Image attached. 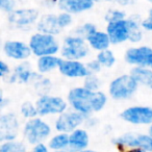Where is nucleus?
<instances>
[{
	"label": "nucleus",
	"mask_w": 152,
	"mask_h": 152,
	"mask_svg": "<svg viewBox=\"0 0 152 152\" xmlns=\"http://www.w3.org/2000/svg\"><path fill=\"white\" fill-rule=\"evenodd\" d=\"M105 32L110 38L112 45H121L128 42L130 27H129L127 18L120 21L110 22L106 24Z\"/></svg>",
	"instance_id": "4468645a"
},
{
	"label": "nucleus",
	"mask_w": 152,
	"mask_h": 152,
	"mask_svg": "<svg viewBox=\"0 0 152 152\" xmlns=\"http://www.w3.org/2000/svg\"><path fill=\"white\" fill-rule=\"evenodd\" d=\"M91 49L85 39L77 37L73 34H68L64 37L61 43L59 56L63 59L83 61L89 57Z\"/></svg>",
	"instance_id": "7ed1b4c3"
},
{
	"label": "nucleus",
	"mask_w": 152,
	"mask_h": 152,
	"mask_svg": "<svg viewBox=\"0 0 152 152\" xmlns=\"http://www.w3.org/2000/svg\"><path fill=\"white\" fill-rule=\"evenodd\" d=\"M17 9V0H0V12L10 14Z\"/></svg>",
	"instance_id": "72a5a7b5"
},
{
	"label": "nucleus",
	"mask_w": 152,
	"mask_h": 152,
	"mask_svg": "<svg viewBox=\"0 0 152 152\" xmlns=\"http://www.w3.org/2000/svg\"><path fill=\"white\" fill-rule=\"evenodd\" d=\"M93 97L94 92L89 91L83 86H79L69 90L66 100L69 108L83 115L85 117H88L93 115L92 110Z\"/></svg>",
	"instance_id": "39448f33"
},
{
	"label": "nucleus",
	"mask_w": 152,
	"mask_h": 152,
	"mask_svg": "<svg viewBox=\"0 0 152 152\" xmlns=\"http://www.w3.org/2000/svg\"><path fill=\"white\" fill-rule=\"evenodd\" d=\"M12 72L11 67L7 61L0 59V79L7 78L9 74Z\"/></svg>",
	"instance_id": "e433bc0d"
},
{
	"label": "nucleus",
	"mask_w": 152,
	"mask_h": 152,
	"mask_svg": "<svg viewBox=\"0 0 152 152\" xmlns=\"http://www.w3.org/2000/svg\"><path fill=\"white\" fill-rule=\"evenodd\" d=\"M20 115L25 120H29V119H34L36 117H39L34 102L24 101L21 104V106H20Z\"/></svg>",
	"instance_id": "2f4dec72"
},
{
	"label": "nucleus",
	"mask_w": 152,
	"mask_h": 152,
	"mask_svg": "<svg viewBox=\"0 0 152 152\" xmlns=\"http://www.w3.org/2000/svg\"><path fill=\"white\" fill-rule=\"evenodd\" d=\"M78 152H97V151H96V150H94V149H90V148H88V149L81 150V151H78Z\"/></svg>",
	"instance_id": "49530a36"
},
{
	"label": "nucleus",
	"mask_w": 152,
	"mask_h": 152,
	"mask_svg": "<svg viewBox=\"0 0 152 152\" xmlns=\"http://www.w3.org/2000/svg\"><path fill=\"white\" fill-rule=\"evenodd\" d=\"M120 118L134 126H149L152 124V106L131 105L121 112Z\"/></svg>",
	"instance_id": "1a4fd4ad"
},
{
	"label": "nucleus",
	"mask_w": 152,
	"mask_h": 152,
	"mask_svg": "<svg viewBox=\"0 0 152 152\" xmlns=\"http://www.w3.org/2000/svg\"><path fill=\"white\" fill-rule=\"evenodd\" d=\"M102 1H105V2L110 3H115V4L119 5V7L122 9V7H131V5H134L137 2V0H102Z\"/></svg>",
	"instance_id": "c9c22d12"
},
{
	"label": "nucleus",
	"mask_w": 152,
	"mask_h": 152,
	"mask_svg": "<svg viewBox=\"0 0 152 152\" xmlns=\"http://www.w3.org/2000/svg\"><path fill=\"white\" fill-rule=\"evenodd\" d=\"M95 58L97 59L98 63L101 65L103 69H110L114 67L117 61V57L112 49H105L103 51L97 52Z\"/></svg>",
	"instance_id": "a878e982"
},
{
	"label": "nucleus",
	"mask_w": 152,
	"mask_h": 152,
	"mask_svg": "<svg viewBox=\"0 0 152 152\" xmlns=\"http://www.w3.org/2000/svg\"><path fill=\"white\" fill-rule=\"evenodd\" d=\"M86 41H87L89 48L95 52H100L105 49H110V45H112L105 30H96L94 34L88 37Z\"/></svg>",
	"instance_id": "6ab92c4d"
},
{
	"label": "nucleus",
	"mask_w": 152,
	"mask_h": 152,
	"mask_svg": "<svg viewBox=\"0 0 152 152\" xmlns=\"http://www.w3.org/2000/svg\"><path fill=\"white\" fill-rule=\"evenodd\" d=\"M148 134L150 135V137H152V124L151 125H149V126H148Z\"/></svg>",
	"instance_id": "a18cd8bd"
},
{
	"label": "nucleus",
	"mask_w": 152,
	"mask_h": 152,
	"mask_svg": "<svg viewBox=\"0 0 152 152\" xmlns=\"http://www.w3.org/2000/svg\"><path fill=\"white\" fill-rule=\"evenodd\" d=\"M61 57L59 55H45L38 57L36 61V70L38 73L47 75L58 69Z\"/></svg>",
	"instance_id": "aec40b11"
},
{
	"label": "nucleus",
	"mask_w": 152,
	"mask_h": 152,
	"mask_svg": "<svg viewBox=\"0 0 152 152\" xmlns=\"http://www.w3.org/2000/svg\"><path fill=\"white\" fill-rule=\"evenodd\" d=\"M146 1H147L148 3H150V4L152 5V0H146Z\"/></svg>",
	"instance_id": "8fccbe9b"
},
{
	"label": "nucleus",
	"mask_w": 152,
	"mask_h": 152,
	"mask_svg": "<svg viewBox=\"0 0 152 152\" xmlns=\"http://www.w3.org/2000/svg\"><path fill=\"white\" fill-rule=\"evenodd\" d=\"M118 152H124L128 148H141L152 152V137L148 133L125 132L112 140Z\"/></svg>",
	"instance_id": "0eeeda50"
},
{
	"label": "nucleus",
	"mask_w": 152,
	"mask_h": 152,
	"mask_svg": "<svg viewBox=\"0 0 152 152\" xmlns=\"http://www.w3.org/2000/svg\"><path fill=\"white\" fill-rule=\"evenodd\" d=\"M96 30H98V27L95 23H93V22H85V23H81L79 25H76L72 29L71 34H75L77 37H80V38L86 40L88 37L94 34Z\"/></svg>",
	"instance_id": "bb28decb"
},
{
	"label": "nucleus",
	"mask_w": 152,
	"mask_h": 152,
	"mask_svg": "<svg viewBox=\"0 0 152 152\" xmlns=\"http://www.w3.org/2000/svg\"><path fill=\"white\" fill-rule=\"evenodd\" d=\"M30 85L34 87L36 93L39 96L46 95V94H50L51 90H52L53 83L51 81V79L49 77H47L46 75H43L38 72H34L32 80L30 83Z\"/></svg>",
	"instance_id": "b1692460"
},
{
	"label": "nucleus",
	"mask_w": 152,
	"mask_h": 152,
	"mask_svg": "<svg viewBox=\"0 0 152 152\" xmlns=\"http://www.w3.org/2000/svg\"><path fill=\"white\" fill-rule=\"evenodd\" d=\"M0 152H28V150L23 142L15 140L0 144Z\"/></svg>",
	"instance_id": "c85d7f7f"
},
{
	"label": "nucleus",
	"mask_w": 152,
	"mask_h": 152,
	"mask_svg": "<svg viewBox=\"0 0 152 152\" xmlns=\"http://www.w3.org/2000/svg\"><path fill=\"white\" fill-rule=\"evenodd\" d=\"M124 152H149V151H146V150L141 149V148H128Z\"/></svg>",
	"instance_id": "37998d69"
},
{
	"label": "nucleus",
	"mask_w": 152,
	"mask_h": 152,
	"mask_svg": "<svg viewBox=\"0 0 152 152\" xmlns=\"http://www.w3.org/2000/svg\"><path fill=\"white\" fill-rule=\"evenodd\" d=\"M34 104H36L38 116L42 118L58 116L69 108L67 100L65 98L58 95H51V94L39 96Z\"/></svg>",
	"instance_id": "423d86ee"
},
{
	"label": "nucleus",
	"mask_w": 152,
	"mask_h": 152,
	"mask_svg": "<svg viewBox=\"0 0 152 152\" xmlns=\"http://www.w3.org/2000/svg\"><path fill=\"white\" fill-rule=\"evenodd\" d=\"M34 27H36L37 31L52 34L55 37H57L61 32V28L58 27V24H57L56 14L48 13L41 15Z\"/></svg>",
	"instance_id": "a211bd4d"
},
{
	"label": "nucleus",
	"mask_w": 152,
	"mask_h": 152,
	"mask_svg": "<svg viewBox=\"0 0 152 152\" xmlns=\"http://www.w3.org/2000/svg\"><path fill=\"white\" fill-rule=\"evenodd\" d=\"M58 0H44L43 1V5L46 7V9H52L54 7H57Z\"/></svg>",
	"instance_id": "a19ab883"
},
{
	"label": "nucleus",
	"mask_w": 152,
	"mask_h": 152,
	"mask_svg": "<svg viewBox=\"0 0 152 152\" xmlns=\"http://www.w3.org/2000/svg\"><path fill=\"white\" fill-rule=\"evenodd\" d=\"M94 0H58L57 9L59 12H66L72 16L90 12L95 7Z\"/></svg>",
	"instance_id": "dca6fc26"
},
{
	"label": "nucleus",
	"mask_w": 152,
	"mask_h": 152,
	"mask_svg": "<svg viewBox=\"0 0 152 152\" xmlns=\"http://www.w3.org/2000/svg\"><path fill=\"white\" fill-rule=\"evenodd\" d=\"M46 144L51 152L68 149V147H69V134L63 132H56L49 137Z\"/></svg>",
	"instance_id": "393cba45"
},
{
	"label": "nucleus",
	"mask_w": 152,
	"mask_h": 152,
	"mask_svg": "<svg viewBox=\"0 0 152 152\" xmlns=\"http://www.w3.org/2000/svg\"><path fill=\"white\" fill-rule=\"evenodd\" d=\"M148 15H152V7L149 10V12H148Z\"/></svg>",
	"instance_id": "09e8293b"
},
{
	"label": "nucleus",
	"mask_w": 152,
	"mask_h": 152,
	"mask_svg": "<svg viewBox=\"0 0 152 152\" xmlns=\"http://www.w3.org/2000/svg\"><path fill=\"white\" fill-rule=\"evenodd\" d=\"M86 66H87V69L90 74H98L103 69L96 58H92V59H90V61H88L87 63H86Z\"/></svg>",
	"instance_id": "f704fd0d"
},
{
	"label": "nucleus",
	"mask_w": 152,
	"mask_h": 152,
	"mask_svg": "<svg viewBox=\"0 0 152 152\" xmlns=\"http://www.w3.org/2000/svg\"><path fill=\"white\" fill-rule=\"evenodd\" d=\"M4 94H3V91L1 89H0V104H1V102L3 101V99H4Z\"/></svg>",
	"instance_id": "c03bdc74"
},
{
	"label": "nucleus",
	"mask_w": 152,
	"mask_h": 152,
	"mask_svg": "<svg viewBox=\"0 0 152 152\" xmlns=\"http://www.w3.org/2000/svg\"><path fill=\"white\" fill-rule=\"evenodd\" d=\"M56 20L58 27L63 31L72 26L74 22V16H72L69 13H66V12H59L58 14H56Z\"/></svg>",
	"instance_id": "473e14b6"
},
{
	"label": "nucleus",
	"mask_w": 152,
	"mask_h": 152,
	"mask_svg": "<svg viewBox=\"0 0 152 152\" xmlns=\"http://www.w3.org/2000/svg\"><path fill=\"white\" fill-rule=\"evenodd\" d=\"M57 70L61 76L70 79H83L90 74L86 63L81 61H71V59L61 58Z\"/></svg>",
	"instance_id": "2eb2a0df"
},
{
	"label": "nucleus",
	"mask_w": 152,
	"mask_h": 152,
	"mask_svg": "<svg viewBox=\"0 0 152 152\" xmlns=\"http://www.w3.org/2000/svg\"><path fill=\"white\" fill-rule=\"evenodd\" d=\"M137 85L152 90V69L142 67H132L129 72Z\"/></svg>",
	"instance_id": "4be33fe9"
},
{
	"label": "nucleus",
	"mask_w": 152,
	"mask_h": 152,
	"mask_svg": "<svg viewBox=\"0 0 152 152\" xmlns=\"http://www.w3.org/2000/svg\"><path fill=\"white\" fill-rule=\"evenodd\" d=\"M108 102V96L105 92L102 90L94 92V97H93V103H92V110L93 114H97L103 110L105 108L106 104Z\"/></svg>",
	"instance_id": "cd10ccee"
},
{
	"label": "nucleus",
	"mask_w": 152,
	"mask_h": 152,
	"mask_svg": "<svg viewBox=\"0 0 152 152\" xmlns=\"http://www.w3.org/2000/svg\"><path fill=\"white\" fill-rule=\"evenodd\" d=\"M53 152H71L69 149H64V150H58V151H53Z\"/></svg>",
	"instance_id": "de8ad7c7"
},
{
	"label": "nucleus",
	"mask_w": 152,
	"mask_h": 152,
	"mask_svg": "<svg viewBox=\"0 0 152 152\" xmlns=\"http://www.w3.org/2000/svg\"><path fill=\"white\" fill-rule=\"evenodd\" d=\"M90 145V134L88 129L79 127L69 133V147L71 152H78L88 149Z\"/></svg>",
	"instance_id": "f3484780"
},
{
	"label": "nucleus",
	"mask_w": 152,
	"mask_h": 152,
	"mask_svg": "<svg viewBox=\"0 0 152 152\" xmlns=\"http://www.w3.org/2000/svg\"><path fill=\"white\" fill-rule=\"evenodd\" d=\"M22 135L25 142L34 146L39 143H46L52 135V126L42 117L26 120L22 127Z\"/></svg>",
	"instance_id": "f03ea898"
},
{
	"label": "nucleus",
	"mask_w": 152,
	"mask_h": 152,
	"mask_svg": "<svg viewBox=\"0 0 152 152\" xmlns=\"http://www.w3.org/2000/svg\"><path fill=\"white\" fill-rule=\"evenodd\" d=\"M97 125H98V119L96 118V117H94L93 115H91V116L86 117L85 123H83V127L88 129V128H94V127L97 126Z\"/></svg>",
	"instance_id": "58836bf2"
},
{
	"label": "nucleus",
	"mask_w": 152,
	"mask_h": 152,
	"mask_svg": "<svg viewBox=\"0 0 152 152\" xmlns=\"http://www.w3.org/2000/svg\"><path fill=\"white\" fill-rule=\"evenodd\" d=\"M40 12L34 7H17L7 14V22L12 27L20 30H28L36 26Z\"/></svg>",
	"instance_id": "6e6552de"
},
{
	"label": "nucleus",
	"mask_w": 152,
	"mask_h": 152,
	"mask_svg": "<svg viewBox=\"0 0 152 152\" xmlns=\"http://www.w3.org/2000/svg\"><path fill=\"white\" fill-rule=\"evenodd\" d=\"M143 18L139 14H133L127 17L129 27H130V34H129L128 42L131 44H139L144 39V30L142 29L141 22Z\"/></svg>",
	"instance_id": "412c9836"
},
{
	"label": "nucleus",
	"mask_w": 152,
	"mask_h": 152,
	"mask_svg": "<svg viewBox=\"0 0 152 152\" xmlns=\"http://www.w3.org/2000/svg\"><path fill=\"white\" fill-rule=\"evenodd\" d=\"M30 152H51L46 143H39L32 146Z\"/></svg>",
	"instance_id": "ea45409f"
},
{
	"label": "nucleus",
	"mask_w": 152,
	"mask_h": 152,
	"mask_svg": "<svg viewBox=\"0 0 152 152\" xmlns=\"http://www.w3.org/2000/svg\"><path fill=\"white\" fill-rule=\"evenodd\" d=\"M12 72L17 77L18 83H23V85H28V83H31L32 77H34V74L36 71L32 70L31 65L26 61H21L18 65H16Z\"/></svg>",
	"instance_id": "5701e85b"
},
{
	"label": "nucleus",
	"mask_w": 152,
	"mask_h": 152,
	"mask_svg": "<svg viewBox=\"0 0 152 152\" xmlns=\"http://www.w3.org/2000/svg\"><path fill=\"white\" fill-rule=\"evenodd\" d=\"M141 26L144 31L152 32V15H148L146 18H143L141 22Z\"/></svg>",
	"instance_id": "4c0bfd02"
},
{
	"label": "nucleus",
	"mask_w": 152,
	"mask_h": 152,
	"mask_svg": "<svg viewBox=\"0 0 152 152\" xmlns=\"http://www.w3.org/2000/svg\"><path fill=\"white\" fill-rule=\"evenodd\" d=\"M86 117L75 110L68 108L66 112L56 116L53 123V128L56 132L68 133L83 126Z\"/></svg>",
	"instance_id": "9b49d317"
},
{
	"label": "nucleus",
	"mask_w": 152,
	"mask_h": 152,
	"mask_svg": "<svg viewBox=\"0 0 152 152\" xmlns=\"http://www.w3.org/2000/svg\"><path fill=\"white\" fill-rule=\"evenodd\" d=\"M95 2H100V1H102V0H94Z\"/></svg>",
	"instance_id": "3c124183"
},
{
	"label": "nucleus",
	"mask_w": 152,
	"mask_h": 152,
	"mask_svg": "<svg viewBox=\"0 0 152 152\" xmlns=\"http://www.w3.org/2000/svg\"><path fill=\"white\" fill-rule=\"evenodd\" d=\"M20 129V120L15 113L0 112V144L17 140Z\"/></svg>",
	"instance_id": "f8f14e48"
},
{
	"label": "nucleus",
	"mask_w": 152,
	"mask_h": 152,
	"mask_svg": "<svg viewBox=\"0 0 152 152\" xmlns=\"http://www.w3.org/2000/svg\"><path fill=\"white\" fill-rule=\"evenodd\" d=\"M124 61L131 67L152 69V47L147 45L129 47L124 53Z\"/></svg>",
	"instance_id": "9d476101"
},
{
	"label": "nucleus",
	"mask_w": 152,
	"mask_h": 152,
	"mask_svg": "<svg viewBox=\"0 0 152 152\" xmlns=\"http://www.w3.org/2000/svg\"><path fill=\"white\" fill-rule=\"evenodd\" d=\"M83 87L92 92L99 91L102 87V80L98 74H89L87 77L83 78Z\"/></svg>",
	"instance_id": "c756f323"
},
{
	"label": "nucleus",
	"mask_w": 152,
	"mask_h": 152,
	"mask_svg": "<svg viewBox=\"0 0 152 152\" xmlns=\"http://www.w3.org/2000/svg\"><path fill=\"white\" fill-rule=\"evenodd\" d=\"M140 86L129 73L116 76L110 81L107 96L115 101H127L139 91Z\"/></svg>",
	"instance_id": "f257e3e1"
},
{
	"label": "nucleus",
	"mask_w": 152,
	"mask_h": 152,
	"mask_svg": "<svg viewBox=\"0 0 152 152\" xmlns=\"http://www.w3.org/2000/svg\"><path fill=\"white\" fill-rule=\"evenodd\" d=\"M126 18H127L126 13L121 7H110L104 14V20H105L106 23L120 21V20H124Z\"/></svg>",
	"instance_id": "7c9ffc66"
},
{
	"label": "nucleus",
	"mask_w": 152,
	"mask_h": 152,
	"mask_svg": "<svg viewBox=\"0 0 152 152\" xmlns=\"http://www.w3.org/2000/svg\"><path fill=\"white\" fill-rule=\"evenodd\" d=\"M7 81L10 83V85H14V83H17V77L15 76V74L13 73V72H11V73L9 74V76H7Z\"/></svg>",
	"instance_id": "79ce46f5"
},
{
	"label": "nucleus",
	"mask_w": 152,
	"mask_h": 152,
	"mask_svg": "<svg viewBox=\"0 0 152 152\" xmlns=\"http://www.w3.org/2000/svg\"><path fill=\"white\" fill-rule=\"evenodd\" d=\"M28 46L31 51V55L37 58L45 55H59L61 42L57 37L52 34L36 31L30 36Z\"/></svg>",
	"instance_id": "20e7f679"
},
{
	"label": "nucleus",
	"mask_w": 152,
	"mask_h": 152,
	"mask_svg": "<svg viewBox=\"0 0 152 152\" xmlns=\"http://www.w3.org/2000/svg\"><path fill=\"white\" fill-rule=\"evenodd\" d=\"M2 51L7 58L15 61H26L31 56L28 43L21 40H7L3 43Z\"/></svg>",
	"instance_id": "ddd939ff"
}]
</instances>
